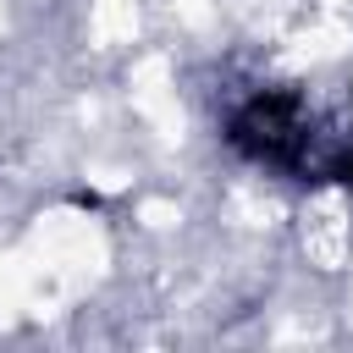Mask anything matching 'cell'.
<instances>
[{
	"mask_svg": "<svg viewBox=\"0 0 353 353\" xmlns=\"http://www.w3.org/2000/svg\"><path fill=\"white\" fill-rule=\"evenodd\" d=\"M325 176H331V182H342V188L353 193V149H342V154H331V160H325Z\"/></svg>",
	"mask_w": 353,
	"mask_h": 353,
	"instance_id": "2",
	"label": "cell"
},
{
	"mask_svg": "<svg viewBox=\"0 0 353 353\" xmlns=\"http://www.w3.org/2000/svg\"><path fill=\"white\" fill-rule=\"evenodd\" d=\"M232 149L254 165H270V171H303L309 165V149H314V121H309V105L298 94H254L232 127H226Z\"/></svg>",
	"mask_w": 353,
	"mask_h": 353,
	"instance_id": "1",
	"label": "cell"
}]
</instances>
